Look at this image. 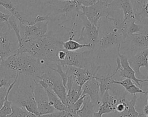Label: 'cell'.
<instances>
[{
    "mask_svg": "<svg viewBox=\"0 0 148 117\" xmlns=\"http://www.w3.org/2000/svg\"><path fill=\"white\" fill-rule=\"evenodd\" d=\"M64 49L62 41L51 32L35 40L22 41L18 45L17 53H28L45 61L48 66L60 64L57 53Z\"/></svg>",
    "mask_w": 148,
    "mask_h": 117,
    "instance_id": "1",
    "label": "cell"
},
{
    "mask_svg": "<svg viewBox=\"0 0 148 117\" xmlns=\"http://www.w3.org/2000/svg\"><path fill=\"white\" fill-rule=\"evenodd\" d=\"M1 64L16 73L34 79L39 83L48 65L28 53H16L2 61Z\"/></svg>",
    "mask_w": 148,
    "mask_h": 117,
    "instance_id": "2",
    "label": "cell"
},
{
    "mask_svg": "<svg viewBox=\"0 0 148 117\" xmlns=\"http://www.w3.org/2000/svg\"><path fill=\"white\" fill-rule=\"evenodd\" d=\"M38 83L29 77L18 74L16 83L9 93L8 99L13 104L24 107L36 116L39 115L34 96V90Z\"/></svg>",
    "mask_w": 148,
    "mask_h": 117,
    "instance_id": "3",
    "label": "cell"
},
{
    "mask_svg": "<svg viewBox=\"0 0 148 117\" xmlns=\"http://www.w3.org/2000/svg\"><path fill=\"white\" fill-rule=\"evenodd\" d=\"M18 42L9 24L0 22V57L2 60L17 53Z\"/></svg>",
    "mask_w": 148,
    "mask_h": 117,
    "instance_id": "4",
    "label": "cell"
},
{
    "mask_svg": "<svg viewBox=\"0 0 148 117\" xmlns=\"http://www.w3.org/2000/svg\"><path fill=\"white\" fill-rule=\"evenodd\" d=\"M81 8L82 14L84 15L91 24L98 26L101 18L109 17L113 5L112 3H108L105 0H100L91 6H81Z\"/></svg>",
    "mask_w": 148,
    "mask_h": 117,
    "instance_id": "5",
    "label": "cell"
},
{
    "mask_svg": "<svg viewBox=\"0 0 148 117\" xmlns=\"http://www.w3.org/2000/svg\"><path fill=\"white\" fill-rule=\"evenodd\" d=\"M41 80L47 84L49 88L60 99L64 104L66 106H68L66 90L63 85L61 77L57 72L48 67Z\"/></svg>",
    "mask_w": 148,
    "mask_h": 117,
    "instance_id": "6",
    "label": "cell"
},
{
    "mask_svg": "<svg viewBox=\"0 0 148 117\" xmlns=\"http://www.w3.org/2000/svg\"><path fill=\"white\" fill-rule=\"evenodd\" d=\"M79 17L81 19L83 26L77 41L82 42L83 44H91L92 46V49H94L99 40V26H96L91 24L87 17L82 13Z\"/></svg>",
    "mask_w": 148,
    "mask_h": 117,
    "instance_id": "7",
    "label": "cell"
},
{
    "mask_svg": "<svg viewBox=\"0 0 148 117\" xmlns=\"http://www.w3.org/2000/svg\"><path fill=\"white\" fill-rule=\"evenodd\" d=\"M49 21L38 22L32 25L18 22L22 41H27L39 38L48 32Z\"/></svg>",
    "mask_w": 148,
    "mask_h": 117,
    "instance_id": "8",
    "label": "cell"
},
{
    "mask_svg": "<svg viewBox=\"0 0 148 117\" xmlns=\"http://www.w3.org/2000/svg\"><path fill=\"white\" fill-rule=\"evenodd\" d=\"M124 40L125 38L119 29L113 26L110 30L100 37L93 50L96 52L103 50L116 46H118L119 45H121Z\"/></svg>",
    "mask_w": 148,
    "mask_h": 117,
    "instance_id": "9",
    "label": "cell"
},
{
    "mask_svg": "<svg viewBox=\"0 0 148 117\" xmlns=\"http://www.w3.org/2000/svg\"><path fill=\"white\" fill-rule=\"evenodd\" d=\"M116 69L120 76L123 78H128L134 81L140 88L141 83L147 81L148 78L140 79L136 76L135 71L130 65L128 56L125 53L118 52V57L116 58Z\"/></svg>",
    "mask_w": 148,
    "mask_h": 117,
    "instance_id": "10",
    "label": "cell"
},
{
    "mask_svg": "<svg viewBox=\"0 0 148 117\" xmlns=\"http://www.w3.org/2000/svg\"><path fill=\"white\" fill-rule=\"evenodd\" d=\"M34 96L40 115L50 114L57 111L50 104L46 89L39 83L35 87Z\"/></svg>",
    "mask_w": 148,
    "mask_h": 117,
    "instance_id": "11",
    "label": "cell"
},
{
    "mask_svg": "<svg viewBox=\"0 0 148 117\" xmlns=\"http://www.w3.org/2000/svg\"><path fill=\"white\" fill-rule=\"evenodd\" d=\"M123 44H127L128 48L127 49L134 53L138 50L148 48V29L128 35Z\"/></svg>",
    "mask_w": 148,
    "mask_h": 117,
    "instance_id": "12",
    "label": "cell"
},
{
    "mask_svg": "<svg viewBox=\"0 0 148 117\" xmlns=\"http://www.w3.org/2000/svg\"><path fill=\"white\" fill-rule=\"evenodd\" d=\"M95 76H91L82 86V95H88L94 106L97 107L99 106L101 104V98L99 83Z\"/></svg>",
    "mask_w": 148,
    "mask_h": 117,
    "instance_id": "13",
    "label": "cell"
},
{
    "mask_svg": "<svg viewBox=\"0 0 148 117\" xmlns=\"http://www.w3.org/2000/svg\"><path fill=\"white\" fill-rule=\"evenodd\" d=\"M120 98L114 95H111L109 89L106 90L101 97V104L99 106L98 111L94 113V117H102L105 114L114 112L115 107Z\"/></svg>",
    "mask_w": 148,
    "mask_h": 117,
    "instance_id": "14",
    "label": "cell"
},
{
    "mask_svg": "<svg viewBox=\"0 0 148 117\" xmlns=\"http://www.w3.org/2000/svg\"><path fill=\"white\" fill-rule=\"evenodd\" d=\"M128 58L130 65L135 71V74L142 76L140 71V68L148 67V48L135 52L134 54Z\"/></svg>",
    "mask_w": 148,
    "mask_h": 117,
    "instance_id": "15",
    "label": "cell"
},
{
    "mask_svg": "<svg viewBox=\"0 0 148 117\" xmlns=\"http://www.w3.org/2000/svg\"><path fill=\"white\" fill-rule=\"evenodd\" d=\"M62 67L67 76L72 75L76 83L81 87H82L91 76H97V75L94 74L92 71L88 69L69 65H64Z\"/></svg>",
    "mask_w": 148,
    "mask_h": 117,
    "instance_id": "16",
    "label": "cell"
},
{
    "mask_svg": "<svg viewBox=\"0 0 148 117\" xmlns=\"http://www.w3.org/2000/svg\"><path fill=\"white\" fill-rule=\"evenodd\" d=\"M118 6L123 11V20L122 23L136 21V14L134 12L132 5L130 0H118L116 1Z\"/></svg>",
    "mask_w": 148,
    "mask_h": 117,
    "instance_id": "17",
    "label": "cell"
},
{
    "mask_svg": "<svg viewBox=\"0 0 148 117\" xmlns=\"http://www.w3.org/2000/svg\"><path fill=\"white\" fill-rule=\"evenodd\" d=\"M39 83L46 89L50 104L57 111H66L67 106L64 104L60 99L49 88L47 84L42 80L39 81Z\"/></svg>",
    "mask_w": 148,
    "mask_h": 117,
    "instance_id": "18",
    "label": "cell"
},
{
    "mask_svg": "<svg viewBox=\"0 0 148 117\" xmlns=\"http://www.w3.org/2000/svg\"><path fill=\"white\" fill-rule=\"evenodd\" d=\"M113 81L114 83L122 86L128 93L133 95H136L137 93L148 95L145 91L142 90L139 87L136 85L130 79L124 78V79L123 80H116L114 79Z\"/></svg>",
    "mask_w": 148,
    "mask_h": 117,
    "instance_id": "19",
    "label": "cell"
},
{
    "mask_svg": "<svg viewBox=\"0 0 148 117\" xmlns=\"http://www.w3.org/2000/svg\"><path fill=\"white\" fill-rule=\"evenodd\" d=\"M137 99L138 96L136 95H134L131 100H128L125 110L120 113L114 112L113 117H138L139 112L136 110L135 107Z\"/></svg>",
    "mask_w": 148,
    "mask_h": 117,
    "instance_id": "20",
    "label": "cell"
},
{
    "mask_svg": "<svg viewBox=\"0 0 148 117\" xmlns=\"http://www.w3.org/2000/svg\"><path fill=\"white\" fill-rule=\"evenodd\" d=\"M94 107L90 98L86 95L84 98L82 107L77 111V113L80 117H94Z\"/></svg>",
    "mask_w": 148,
    "mask_h": 117,
    "instance_id": "21",
    "label": "cell"
},
{
    "mask_svg": "<svg viewBox=\"0 0 148 117\" xmlns=\"http://www.w3.org/2000/svg\"><path fill=\"white\" fill-rule=\"evenodd\" d=\"M117 73V71L116 69L115 71L111 75L106 77H99L97 76H95V78L97 80L99 81V88H100V95L101 98L104 92L106 91V90L109 89L110 87L114 84L113 80L115 79H113V77L116 76V75Z\"/></svg>",
    "mask_w": 148,
    "mask_h": 117,
    "instance_id": "22",
    "label": "cell"
},
{
    "mask_svg": "<svg viewBox=\"0 0 148 117\" xmlns=\"http://www.w3.org/2000/svg\"><path fill=\"white\" fill-rule=\"evenodd\" d=\"M73 38V37H69L68 40L62 42V46L65 50L68 51H76L85 47L90 48L92 49V45L80 43L79 41H75Z\"/></svg>",
    "mask_w": 148,
    "mask_h": 117,
    "instance_id": "23",
    "label": "cell"
},
{
    "mask_svg": "<svg viewBox=\"0 0 148 117\" xmlns=\"http://www.w3.org/2000/svg\"><path fill=\"white\" fill-rule=\"evenodd\" d=\"M82 96V87L75 82L70 91L66 92L68 106L73 104Z\"/></svg>",
    "mask_w": 148,
    "mask_h": 117,
    "instance_id": "24",
    "label": "cell"
},
{
    "mask_svg": "<svg viewBox=\"0 0 148 117\" xmlns=\"http://www.w3.org/2000/svg\"><path fill=\"white\" fill-rule=\"evenodd\" d=\"M0 6L3 7L6 10L9 11L12 15L16 17L19 22L25 24V20L22 18L16 7L13 4L12 2L10 1H4L0 0Z\"/></svg>",
    "mask_w": 148,
    "mask_h": 117,
    "instance_id": "25",
    "label": "cell"
},
{
    "mask_svg": "<svg viewBox=\"0 0 148 117\" xmlns=\"http://www.w3.org/2000/svg\"><path fill=\"white\" fill-rule=\"evenodd\" d=\"M37 116L28 111L24 107L12 103V112L6 117H36Z\"/></svg>",
    "mask_w": 148,
    "mask_h": 117,
    "instance_id": "26",
    "label": "cell"
},
{
    "mask_svg": "<svg viewBox=\"0 0 148 117\" xmlns=\"http://www.w3.org/2000/svg\"><path fill=\"white\" fill-rule=\"evenodd\" d=\"M136 21H139L141 24L148 25V0L143 5L139 13L136 14Z\"/></svg>",
    "mask_w": 148,
    "mask_h": 117,
    "instance_id": "27",
    "label": "cell"
},
{
    "mask_svg": "<svg viewBox=\"0 0 148 117\" xmlns=\"http://www.w3.org/2000/svg\"><path fill=\"white\" fill-rule=\"evenodd\" d=\"M8 24H9L12 29L15 33L17 38L18 40V45H20L22 42V38H21V36L20 34V28H19V25H18V21L16 18L15 17L11 15L9 19Z\"/></svg>",
    "mask_w": 148,
    "mask_h": 117,
    "instance_id": "28",
    "label": "cell"
},
{
    "mask_svg": "<svg viewBox=\"0 0 148 117\" xmlns=\"http://www.w3.org/2000/svg\"><path fill=\"white\" fill-rule=\"evenodd\" d=\"M86 96V95H82L76 102L73 104L67 106V109L66 111L70 112H77V111L81 108L83 106L84 98Z\"/></svg>",
    "mask_w": 148,
    "mask_h": 117,
    "instance_id": "29",
    "label": "cell"
},
{
    "mask_svg": "<svg viewBox=\"0 0 148 117\" xmlns=\"http://www.w3.org/2000/svg\"><path fill=\"white\" fill-rule=\"evenodd\" d=\"M132 5L135 14L140 13L143 5L147 0H130Z\"/></svg>",
    "mask_w": 148,
    "mask_h": 117,
    "instance_id": "30",
    "label": "cell"
},
{
    "mask_svg": "<svg viewBox=\"0 0 148 117\" xmlns=\"http://www.w3.org/2000/svg\"><path fill=\"white\" fill-rule=\"evenodd\" d=\"M67 112L66 111H56L54 112L47 114L39 115L36 117H66Z\"/></svg>",
    "mask_w": 148,
    "mask_h": 117,
    "instance_id": "31",
    "label": "cell"
},
{
    "mask_svg": "<svg viewBox=\"0 0 148 117\" xmlns=\"http://www.w3.org/2000/svg\"><path fill=\"white\" fill-rule=\"evenodd\" d=\"M8 87L9 86L8 85H3L0 88V109L2 108L4 104L8 93Z\"/></svg>",
    "mask_w": 148,
    "mask_h": 117,
    "instance_id": "32",
    "label": "cell"
},
{
    "mask_svg": "<svg viewBox=\"0 0 148 117\" xmlns=\"http://www.w3.org/2000/svg\"><path fill=\"white\" fill-rule=\"evenodd\" d=\"M81 6H89L95 4L96 2L100 0H77Z\"/></svg>",
    "mask_w": 148,
    "mask_h": 117,
    "instance_id": "33",
    "label": "cell"
},
{
    "mask_svg": "<svg viewBox=\"0 0 148 117\" xmlns=\"http://www.w3.org/2000/svg\"><path fill=\"white\" fill-rule=\"evenodd\" d=\"M12 14H6L0 11V22H6L8 24L9 19L10 17Z\"/></svg>",
    "mask_w": 148,
    "mask_h": 117,
    "instance_id": "34",
    "label": "cell"
},
{
    "mask_svg": "<svg viewBox=\"0 0 148 117\" xmlns=\"http://www.w3.org/2000/svg\"><path fill=\"white\" fill-rule=\"evenodd\" d=\"M66 112H67L66 117H80L77 112H70L68 111Z\"/></svg>",
    "mask_w": 148,
    "mask_h": 117,
    "instance_id": "35",
    "label": "cell"
},
{
    "mask_svg": "<svg viewBox=\"0 0 148 117\" xmlns=\"http://www.w3.org/2000/svg\"><path fill=\"white\" fill-rule=\"evenodd\" d=\"M105 1H106L108 2V3H111L113 0H105Z\"/></svg>",
    "mask_w": 148,
    "mask_h": 117,
    "instance_id": "36",
    "label": "cell"
},
{
    "mask_svg": "<svg viewBox=\"0 0 148 117\" xmlns=\"http://www.w3.org/2000/svg\"><path fill=\"white\" fill-rule=\"evenodd\" d=\"M147 68V78H148V67Z\"/></svg>",
    "mask_w": 148,
    "mask_h": 117,
    "instance_id": "37",
    "label": "cell"
},
{
    "mask_svg": "<svg viewBox=\"0 0 148 117\" xmlns=\"http://www.w3.org/2000/svg\"><path fill=\"white\" fill-rule=\"evenodd\" d=\"M147 117H148V114H147Z\"/></svg>",
    "mask_w": 148,
    "mask_h": 117,
    "instance_id": "38",
    "label": "cell"
},
{
    "mask_svg": "<svg viewBox=\"0 0 148 117\" xmlns=\"http://www.w3.org/2000/svg\"><path fill=\"white\" fill-rule=\"evenodd\" d=\"M65 1H66V0H65ZM70 1H73V0H70Z\"/></svg>",
    "mask_w": 148,
    "mask_h": 117,
    "instance_id": "39",
    "label": "cell"
},
{
    "mask_svg": "<svg viewBox=\"0 0 148 117\" xmlns=\"http://www.w3.org/2000/svg\"><path fill=\"white\" fill-rule=\"evenodd\" d=\"M0 117H1V116H0Z\"/></svg>",
    "mask_w": 148,
    "mask_h": 117,
    "instance_id": "40",
    "label": "cell"
}]
</instances>
